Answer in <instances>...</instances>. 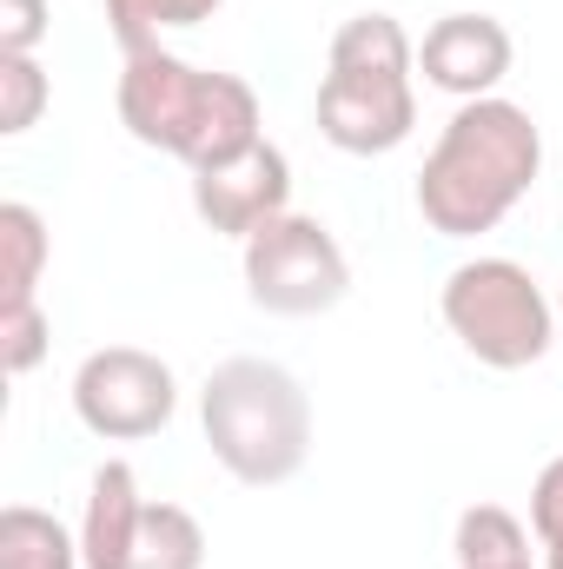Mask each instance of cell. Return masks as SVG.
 I'll list each match as a JSON object with an SVG mask.
<instances>
[{"label": "cell", "instance_id": "ac0fdd59", "mask_svg": "<svg viewBox=\"0 0 563 569\" xmlns=\"http://www.w3.org/2000/svg\"><path fill=\"white\" fill-rule=\"evenodd\" d=\"M47 27H53L47 0H0V53H40Z\"/></svg>", "mask_w": 563, "mask_h": 569}, {"label": "cell", "instance_id": "44dd1931", "mask_svg": "<svg viewBox=\"0 0 563 569\" xmlns=\"http://www.w3.org/2000/svg\"><path fill=\"white\" fill-rule=\"evenodd\" d=\"M497 569H531V563H497Z\"/></svg>", "mask_w": 563, "mask_h": 569}, {"label": "cell", "instance_id": "7402d4cb", "mask_svg": "<svg viewBox=\"0 0 563 569\" xmlns=\"http://www.w3.org/2000/svg\"><path fill=\"white\" fill-rule=\"evenodd\" d=\"M557 318H563V284H557Z\"/></svg>", "mask_w": 563, "mask_h": 569}, {"label": "cell", "instance_id": "7a4b0ae2", "mask_svg": "<svg viewBox=\"0 0 563 569\" xmlns=\"http://www.w3.org/2000/svg\"><path fill=\"white\" fill-rule=\"evenodd\" d=\"M120 127L152 152H172L186 172L219 166L266 140L259 93L239 73H206L166 47H146L120 73Z\"/></svg>", "mask_w": 563, "mask_h": 569}, {"label": "cell", "instance_id": "9c48e42d", "mask_svg": "<svg viewBox=\"0 0 563 569\" xmlns=\"http://www.w3.org/2000/svg\"><path fill=\"white\" fill-rule=\"evenodd\" d=\"M511 60H517V47H511V27L497 13H444V20L424 27L418 40L424 87L451 93L457 107L464 100H491L511 80Z\"/></svg>", "mask_w": 563, "mask_h": 569}, {"label": "cell", "instance_id": "e0dca14e", "mask_svg": "<svg viewBox=\"0 0 563 569\" xmlns=\"http://www.w3.org/2000/svg\"><path fill=\"white\" fill-rule=\"evenodd\" d=\"M47 345H53V325H47L40 298L0 311V365H7V378H27V371L47 358Z\"/></svg>", "mask_w": 563, "mask_h": 569}, {"label": "cell", "instance_id": "7c38bea8", "mask_svg": "<svg viewBox=\"0 0 563 569\" xmlns=\"http://www.w3.org/2000/svg\"><path fill=\"white\" fill-rule=\"evenodd\" d=\"M53 259V239H47V219L20 199L0 206V311L7 305H33L40 298V272Z\"/></svg>", "mask_w": 563, "mask_h": 569}, {"label": "cell", "instance_id": "8992f818", "mask_svg": "<svg viewBox=\"0 0 563 569\" xmlns=\"http://www.w3.org/2000/svg\"><path fill=\"white\" fill-rule=\"evenodd\" d=\"M239 266H246V298L273 318H318V311L345 305V291H352L345 246L312 212H279L273 226H259L246 239Z\"/></svg>", "mask_w": 563, "mask_h": 569}, {"label": "cell", "instance_id": "d6986e66", "mask_svg": "<svg viewBox=\"0 0 563 569\" xmlns=\"http://www.w3.org/2000/svg\"><path fill=\"white\" fill-rule=\"evenodd\" d=\"M531 530L537 543H563V457H551L531 483Z\"/></svg>", "mask_w": 563, "mask_h": 569}, {"label": "cell", "instance_id": "9a60e30c", "mask_svg": "<svg viewBox=\"0 0 563 569\" xmlns=\"http://www.w3.org/2000/svg\"><path fill=\"white\" fill-rule=\"evenodd\" d=\"M219 7H226V0H107V27H113L120 53L134 60L146 47H159L166 27H199V20H213Z\"/></svg>", "mask_w": 563, "mask_h": 569}, {"label": "cell", "instance_id": "4fadbf2b", "mask_svg": "<svg viewBox=\"0 0 563 569\" xmlns=\"http://www.w3.org/2000/svg\"><path fill=\"white\" fill-rule=\"evenodd\" d=\"M457 569H497V563H531V530L504 503H471L451 530Z\"/></svg>", "mask_w": 563, "mask_h": 569}, {"label": "cell", "instance_id": "2e32d148", "mask_svg": "<svg viewBox=\"0 0 563 569\" xmlns=\"http://www.w3.org/2000/svg\"><path fill=\"white\" fill-rule=\"evenodd\" d=\"M47 100H53V80H47L40 53H0V133L7 140L33 133Z\"/></svg>", "mask_w": 563, "mask_h": 569}, {"label": "cell", "instance_id": "ffe728a7", "mask_svg": "<svg viewBox=\"0 0 563 569\" xmlns=\"http://www.w3.org/2000/svg\"><path fill=\"white\" fill-rule=\"evenodd\" d=\"M544 569H563V543H544Z\"/></svg>", "mask_w": 563, "mask_h": 569}, {"label": "cell", "instance_id": "6da1fadb", "mask_svg": "<svg viewBox=\"0 0 563 569\" xmlns=\"http://www.w3.org/2000/svg\"><path fill=\"white\" fill-rule=\"evenodd\" d=\"M544 172V133L531 120V107L491 93V100H464L437 146L424 152L418 172V212L437 239H477L497 232L524 192Z\"/></svg>", "mask_w": 563, "mask_h": 569}, {"label": "cell", "instance_id": "8fae6325", "mask_svg": "<svg viewBox=\"0 0 563 569\" xmlns=\"http://www.w3.org/2000/svg\"><path fill=\"white\" fill-rule=\"evenodd\" d=\"M0 569H87L80 563V530H67L53 510L7 503L0 510Z\"/></svg>", "mask_w": 563, "mask_h": 569}, {"label": "cell", "instance_id": "3957f363", "mask_svg": "<svg viewBox=\"0 0 563 569\" xmlns=\"http://www.w3.org/2000/svg\"><path fill=\"white\" fill-rule=\"evenodd\" d=\"M418 47L392 13H352L332 33L325 53V80H318V133L352 152V159H378L398 152L418 127Z\"/></svg>", "mask_w": 563, "mask_h": 569}, {"label": "cell", "instance_id": "ba28073f", "mask_svg": "<svg viewBox=\"0 0 563 569\" xmlns=\"http://www.w3.org/2000/svg\"><path fill=\"white\" fill-rule=\"evenodd\" d=\"M192 212L226 232V239H253L259 226H273L279 212H292V159L273 140L246 146L219 166H199L192 172Z\"/></svg>", "mask_w": 563, "mask_h": 569}, {"label": "cell", "instance_id": "277c9868", "mask_svg": "<svg viewBox=\"0 0 563 569\" xmlns=\"http://www.w3.org/2000/svg\"><path fill=\"white\" fill-rule=\"evenodd\" d=\"M199 430L233 483L273 490L312 457V398L273 358H226L199 391Z\"/></svg>", "mask_w": 563, "mask_h": 569}, {"label": "cell", "instance_id": "5b68a950", "mask_svg": "<svg viewBox=\"0 0 563 569\" xmlns=\"http://www.w3.org/2000/svg\"><path fill=\"white\" fill-rule=\"evenodd\" d=\"M437 311L484 371H531L557 338V305L517 259H464L437 291Z\"/></svg>", "mask_w": 563, "mask_h": 569}, {"label": "cell", "instance_id": "52a82bcc", "mask_svg": "<svg viewBox=\"0 0 563 569\" xmlns=\"http://www.w3.org/2000/svg\"><path fill=\"white\" fill-rule=\"evenodd\" d=\"M179 411V378L159 351L140 345H100L73 371V418L107 437V443H140L159 437Z\"/></svg>", "mask_w": 563, "mask_h": 569}, {"label": "cell", "instance_id": "30bf717a", "mask_svg": "<svg viewBox=\"0 0 563 569\" xmlns=\"http://www.w3.org/2000/svg\"><path fill=\"white\" fill-rule=\"evenodd\" d=\"M140 477L127 457H107L87 483V517H80V563L87 569H134V543H140Z\"/></svg>", "mask_w": 563, "mask_h": 569}, {"label": "cell", "instance_id": "5bb4252c", "mask_svg": "<svg viewBox=\"0 0 563 569\" xmlns=\"http://www.w3.org/2000/svg\"><path fill=\"white\" fill-rule=\"evenodd\" d=\"M134 569H206V530L186 503H146Z\"/></svg>", "mask_w": 563, "mask_h": 569}]
</instances>
